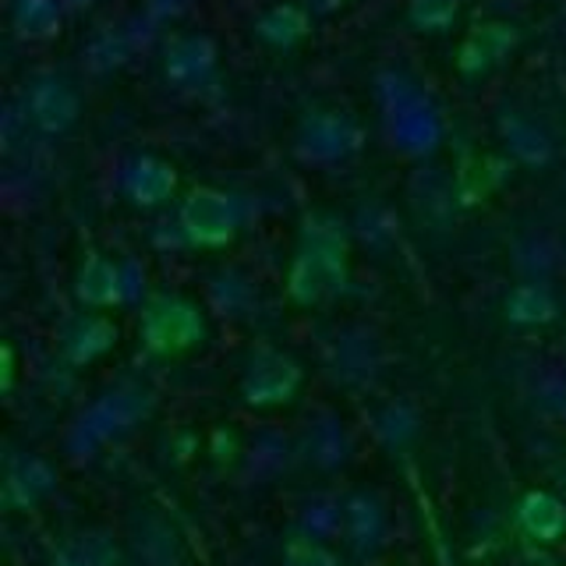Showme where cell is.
I'll use <instances>...</instances> for the list:
<instances>
[{
  "mask_svg": "<svg viewBox=\"0 0 566 566\" xmlns=\"http://www.w3.org/2000/svg\"><path fill=\"white\" fill-rule=\"evenodd\" d=\"M347 227L336 217H308L287 270V297L297 308L329 305L347 291Z\"/></svg>",
  "mask_w": 566,
  "mask_h": 566,
  "instance_id": "1",
  "label": "cell"
},
{
  "mask_svg": "<svg viewBox=\"0 0 566 566\" xmlns=\"http://www.w3.org/2000/svg\"><path fill=\"white\" fill-rule=\"evenodd\" d=\"M156 397L149 386L142 382H117L85 407V411L71 421L64 447L75 460H85L99 453L111 442L132 436L142 421L153 415Z\"/></svg>",
  "mask_w": 566,
  "mask_h": 566,
  "instance_id": "2",
  "label": "cell"
},
{
  "mask_svg": "<svg viewBox=\"0 0 566 566\" xmlns=\"http://www.w3.org/2000/svg\"><path fill=\"white\" fill-rule=\"evenodd\" d=\"M376 96H379L386 128H389V142H394L400 153L424 159L439 149L442 117L436 114L429 96H424L411 78L400 75V71H382L376 82Z\"/></svg>",
  "mask_w": 566,
  "mask_h": 566,
  "instance_id": "3",
  "label": "cell"
},
{
  "mask_svg": "<svg viewBox=\"0 0 566 566\" xmlns=\"http://www.w3.org/2000/svg\"><path fill=\"white\" fill-rule=\"evenodd\" d=\"M138 340L153 358H177L206 340V315L191 297L149 294L138 318Z\"/></svg>",
  "mask_w": 566,
  "mask_h": 566,
  "instance_id": "4",
  "label": "cell"
},
{
  "mask_svg": "<svg viewBox=\"0 0 566 566\" xmlns=\"http://www.w3.org/2000/svg\"><path fill=\"white\" fill-rule=\"evenodd\" d=\"M241 230V206L220 188H191L177 209V234L191 248H227Z\"/></svg>",
  "mask_w": 566,
  "mask_h": 566,
  "instance_id": "5",
  "label": "cell"
},
{
  "mask_svg": "<svg viewBox=\"0 0 566 566\" xmlns=\"http://www.w3.org/2000/svg\"><path fill=\"white\" fill-rule=\"evenodd\" d=\"M365 132L350 114L340 111H315L297 124L294 132V156L312 167L344 164L361 149Z\"/></svg>",
  "mask_w": 566,
  "mask_h": 566,
  "instance_id": "6",
  "label": "cell"
},
{
  "mask_svg": "<svg viewBox=\"0 0 566 566\" xmlns=\"http://www.w3.org/2000/svg\"><path fill=\"white\" fill-rule=\"evenodd\" d=\"M301 382H305V371L291 354L259 347L241 371V400L252 411H273V407H283L297 397Z\"/></svg>",
  "mask_w": 566,
  "mask_h": 566,
  "instance_id": "7",
  "label": "cell"
},
{
  "mask_svg": "<svg viewBox=\"0 0 566 566\" xmlns=\"http://www.w3.org/2000/svg\"><path fill=\"white\" fill-rule=\"evenodd\" d=\"M117 323L106 318L103 312L88 308V312H75L64 318V326L57 333V350L67 365L85 368L99 361L103 354H111L117 347Z\"/></svg>",
  "mask_w": 566,
  "mask_h": 566,
  "instance_id": "8",
  "label": "cell"
},
{
  "mask_svg": "<svg viewBox=\"0 0 566 566\" xmlns=\"http://www.w3.org/2000/svg\"><path fill=\"white\" fill-rule=\"evenodd\" d=\"M82 114V103L78 93L71 88L64 78L57 75H46V78H35L25 93V117L35 132L43 135H67L75 128V120Z\"/></svg>",
  "mask_w": 566,
  "mask_h": 566,
  "instance_id": "9",
  "label": "cell"
},
{
  "mask_svg": "<svg viewBox=\"0 0 566 566\" xmlns=\"http://www.w3.org/2000/svg\"><path fill=\"white\" fill-rule=\"evenodd\" d=\"M57 489V468L40 453H8L4 460V506L35 510Z\"/></svg>",
  "mask_w": 566,
  "mask_h": 566,
  "instance_id": "10",
  "label": "cell"
},
{
  "mask_svg": "<svg viewBox=\"0 0 566 566\" xmlns=\"http://www.w3.org/2000/svg\"><path fill=\"white\" fill-rule=\"evenodd\" d=\"M340 542L354 559H371L386 542V506L376 492H350L344 500Z\"/></svg>",
  "mask_w": 566,
  "mask_h": 566,
  "instance_id": "11",
  "label": "cell"
},
{
  "mask_svg": "<svg viewBox=\"0 0 566 566\" xmlns=\"http://www.w3.org/2000/svg\"><path fill=\"white\" fill-rule=\"evenodd\" d=\"M297 453L308 468L333 474V471L347 468V460L354 453V442H350L347 424L336 415H315L297 439Z\"/></svg>",
  "mask_w": 566,
  "mask_h": 566,
  "instance_id": "12",
  "label": "cell"
},
{
  "mask_svg": "<svg viewBox=\"0 0 566 566\" xmlns=\"http://www.w3.org/2000/svg\"><path fill=\"white\" fill-rule=\"evenodd\" d=\"M217 71V43L206 32H185L164 50V75L177 88H195Z\"/></svg>",
  "mask_w": 566,
  "mask_h": 566,
  "instance_id": "13",
  "label": "cell"
},
{
  "mask_svg": "<svg viewBox=\"0 0 566 566\" xmlns=\"http://www.w3.org/2000/svg\"><path fill=\"white\" fill-rule=\"evenodd\" d=\"M521 40V32L513 29L510 22H482V25H474L468 35H464V43H460L457 50V67H460V75H485V71H492L495 64H503L513 46H517Z\"/></svg>",
  "mask_w": 566,
  "mask_h": 566,
  "instance_id": "14",
  "label": "cell"
},
{
  "mask_svg": "<svg viewBox=\"0 0 566 566\" xmlns=\"http://www.w3.org/2000/svg\"><path fill=\"white\" fill-rule=\"evenodd\" d=\"M75 301L82 308H114L124 305V276H120V262H114L103 252H88L78 270H75Z\"/></svg>",
  "mask_w": 566,
  "mask_h": 566,
  "instance_id": "15",
  "label": "cell"
},
{
  "mask_svg": "<svg viewBox=\"0 0 566 566\" xmlns=\"http://www.w3.org/2000/svg\"><path fill=\"white\" fill-rule=\"evenodd\" d=\"M513 521L524 538L538 545H556L566 538V503L548 489H531L517 500Z\"/></svg>",
  "mask_w": 566,
  "mask_h": 566,
  "instance_id": "16",
  "label": "cell"
},
{
  "mask_svg": "<svg viewBox=\"0 0 566 566\" xmlns=\"http://www.w3.org/2000/svg\"><path fill=\"white\" fill-rule=\"evenodd\" d=\"M120 191L142 209L164 206L177 191V170L159 156H135L120 170Z\"/></svg>",
  "mask_w": 566,
  "mask_h": 566,
  "instance_id": "17",
  "label": "cell"
},
{
  "mask_svg": "<svg viewBox=\"0 0 566 566\" xmlns=\"http://www.w3.org/2000/svg\"><path fill=\"white\" fill-rule=\"evenodd\" d=\"M506 318L521 329H538L559 318V301L545 280H524L506 297Z\"/></svg>",
  "mask_w": 566,
  "mask_h": 566,
  "instance_id": "18",
  "label": "cell"
},
{
  "mask_svg": "<svg viewBox=\"0 0 566 566\" xmlns=\"http://www.w3.org/2000/svg\"><path fill=\"white\" fill-rule=\"evenodd\" d=\"M500 135H503L506 153L517 159V164H524V167H548L553 164L556 146L535 120H527L521 114H506L500 120Z\"/></svg>",
  "mask_w": 566,
  "mask_h": 566,
  "instance_id": "19",
  "label": "cell"
},
{
  "mask_svg": "<svg viewBox=\"0 0 566 566\" xmlns=\"http://www.w3.org/2000/svg\"><path fill=\"white\" fill-rule=\"evenodd\" d=\"M312 32V11L305 4H273L255 18V35L273 50H294Z\"/></svg>",
  "mask_w": 566,
  "mask_h": 566,
  "instance_id": "20",
  "label": "cell"
},
{
  "mask_svg": "<svg viewBox=\"0 0 566 566\" xmlns=\"http://www.w3.org/2000/svg\"><path fill=\"white\" fill-rule=\"evenodd\" d=\"M11 25L22 40H53L64 25V0H14Z\"/></svg>",
  "mask_w": 566,
  "mask_h": 566,
  "instance_id": "21",
  "label": "cell"
},
{
  "mask_svg": "<svg viewBox=\"0 0 566 566\" xmlns=\"http://www.w3.org/2000/svg\"><path fill=\"white\" fill-rule=\"evenodd\" d=\"M506 177V164L495 156H478V159H468L464 167L457 170L453 177V188H457V202L460 206H474L489 199V195L503 185Z\"/></svg>",
  "mask_w": 566,
  "mask_h": 566,
  "instance_id": "22",
  "label": "cell"
},
{
  "mask_svg": "<svg viewBox=\"0 0 566 566\" xmlns=\"http://www.w3.org/2000/svg\"><path fill=\"white\" fill-rule=\"evenodd\" d=\"M376 358H379V347L368 333H361V329L344 333L340 340H336V379H344V382L371 379Z\"/></svg>",
  "mask_w": 566,
  "mask_h": 566,
  "instance_id": "23",
  "label": "cell"
},
{
  "mask_svg": "<svg viewBox=\"0 0 566 566\" xmlns=\"http://www.w3.org/2000/svg\"><path fill=\"white\" fill-rule=\"evenodd\" d=\"M61 566H120V548L106 531H85L61 548Z\"/></svg>",
  "mask_w": 566,
  "mask_h": 566,
  "instance_id": "24",
  "label": "cell"
},
{
  "mask_svg": "<svg viewBox=\"0 0 566 566\" xmlns=\"http://www.w3.org/2000/svg\"><path fill=\"white\" fill-rule=\"evenodd\" d=\"M135 553L146 566H177L181 563L174 531L156 517H146L135 527Z\"/></svg>",
  "mask_w": 566,
  "mask_h": 566,
  "instance_id": "25",
  "label": "cell"
},
{
  "mask_svg": "<svg viewBox=\"0 0 566 566\" xmlns=\"http://www.w3.org/2000/svg\"><path fill=\"white\" fill-rule=\"evenodd\" d=\"M376 432L389 450H407L418 436V415L407 403H389L376 418Z\"/></svg>",
  "mask_w": 566,
  "mask_h": 566,
  "instance_id": "26",
  "label": "cell"
},
{
  "mask_svg": "<svg viewBox=\"0 0 566 566\" xmlns=\"http://www.w3.org/2000/svg\"><path fill=\"white\" fill-rule=\"evenodd\" d=\"M340 524H344V503L336 500H312L305 503L297 517V531L301 535H312L318 542L340 538Z\"/></svg>",
  "mask_w": 566,
  "mask_h": 566,
  "instance_id": "27",
  "label": "cell"
},
{
  "mask_svg": "<svg viewBox=\"0 0 566 566\" xmlns=\"http://www.w3.org/2000/svg\"><path fill=\"white\" fill-rule=\"evenodd\" d=\"M283 566H344V559L333 553L329 542H318L312 535H294L283 542Z\"/></svg>",
  "mask_w": 566,
  "mask_h": 566,
  "instance_id": "28",
  "label": "cell"
},
{
  "mask_svg": "<svg viewBox=\"0 0 566 566\" xmlns=\"http://www.w3.org/2000/svg\"><path fill=\"white\" fill-rule=\"evenodd\" d=\"M460 14V0H411L407 4V22L418 32H447Z\"/></svg>",
  "mask_w": 566,
  "mask_h": 566,
  "instance_id": "29",
  "label": "cell"
},
{
  "mask_svg": "<svg viewBox=\"0 0 566 566\" xmlns=\"http://www.w3.org/2000/svg\"><path fill=\"white\" fill-rule=\"evenodd\" d=\"M354 230H358L365 244L382 248V244L394 241L397 223H394V212H389L386 206L371 202V206H365V209H361V217H358V223H354Z\"/></svg>",
  "mask_w": 566,
  "mask_h": 566,
  "instance_id": "30",
  "label": "cell"
},
{
  "mask_svg": "<svg viewBox=\"0 0 566 566\" xmlns=\"http://www.w3.org/2000/svg\"><path fill=\"white\" fill-rule=\"evenodd\" d=\"M248 460H252V471L255 474H270V471H280L287 464V447H283L280 439H259L252 450H248Z\"/></svg>",
  "mask_w": 566,
  "mask_h": 566,
  "instance_id": "31",
  "label": "cell"
},
{
  "mask_svg": "<svg viewBox=\"0 0 566 566\" xmlns=\"http://www.w3.org/2000/svg\"><path fill=\"white\" fill-rule=\"evenodd\" d=\"M120 276H124V305H138L142 297H149L146 291L149 276L138 259H120Z\"/></svg>",
  "mask_w": 566,
  "mask_h": 566,
  "instance_id": "32",
  "label": "cell"
},
{
  "mask_svg": "<svg viewBox=\"0 0 566 566\" xmlns=\"http://www.w3.org/2000/svg\"><path fill=\"white\" fill-rule=\"evenodd\" d=\"M0 361H4V379H0V386H4V394H11L14 389V347L11 344L0 347Z\"/></svg>",
  "mask_w": 566,
  "mask_h": 566,
  "instance_id": "33",
  "label": "cell"
},
{
  "mask_svg": "<svg viewBox=\"0 0 566 566\" xmlns=\"http://www.w3.org/2000/svg\"><path fill=\"white\" fill-rule=\"evenodd\" d=\"M153 18H174L185 11V0H149Z\"/></svg>",
  "mask_w": 566,
  "mask_h": 566,
  "instance_id": "34",
  "label": "cell"
},
{
  "mask_svg": "<svg viewBox=\"0 0 566 566\" xmlns=\"http://www.w3.org/2000/svg\"><path fill=\"white\" fill-rule=\"evenodd\" d=\"M340 4H344V0H305V8L312 14H333Z\"/></svg>",
  "mask_w": 566,
  "mask_h": 566,
  "instance_id": "35",
  "label": "cell"
},
{
  "mask_svg": "<svg viewBox=\"0 0 566 566\" xmlns=\"http://www.w3.org/2000/svg\"><path fill=\"white\" fill-rule=\"evenodd\" d=\"M64 4H75V8H82V4H88V0H64Z\"/></svg>",
  "mask_w": 566,
  "mask_h": 566,
  "instance_id": "36",
  "label": "cell"
}]
</instances>
